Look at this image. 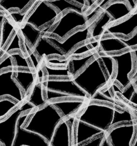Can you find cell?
Segmentation results:
<instances>
[{
  "label": "cell",
  "instance_id": "1",
  "mask_svg": "<svg viewBox=\"0 0 137 146\" xmlns=\"http://www.w3.org/2000/svg\"><path fill=\"white\" fill-rule=\"evenodd\" d=\"M72 80L86 94L89 102L112 104L121 109L126 108L115 99L107 98L101 92V90L108 86L112 80L101 65L98 54Z\"/></svg>",
  "mask_w": 137,
  "mask_h": 146
},
{
  "label": "cell",
  "instance_id": "2",
  "mask_svg": "<svg viewBox=\"0 0 137 146\" xmlns=\"http://www.w3.org/2000/svg\"><path fill=\"white\" fill-rule=\"evenodd\" d=\"M64 118L57 108L47 103L41 108L32 111L24 128L37 134L49 143L57 125Z\"/></svg>",
  "mask_w": 137,
  "mask_h": 146
},
{
  "label": "cell",
  "instance_id": "3",
  "mask_svg": "<svg viewBox=\"0 0 137 146\" xmlns=\"http://www.w3.org/2000/svg\"><path fill=\"white\" fill-rule=\"evenodd\" d=\"M119 108L112 104L88 102L76 115V120L106 133L117 125L115 115Z\"/></svg>",
  "mask_w": 137,
  "mask_h": 146
},
{
  "label": "cell",
  "instance_id": "4",
  "mask_svg": "<svg viewBox=\"0 0 137 146\" xmlns=\"http://www.w3.org/2000/svg\"><path fill=\"white\" fill-rule=\"evenodd\" d=\"M89 23L91 22L88 21L86 14L67 11L60 16L54 28L47 36L55 37L59 41H63L74 31L85 28Z\"/></svg>",
  "mask_w": 137,
  "mask_h": 146
},
{
  "label": "cell",
  "instance_id": "5",
  "mask_svg": "<svg viewBox=\"0 0 137 146\" xmlns=\"http://www.w3.org/2000/svg\"><path fill=\"white\" fill-rule=\"evenodd\" d=\"M114 61L115 74L112 84L115 83L121 90L126 88L131 83V74L134 70V60L131 49L118 54H108Z\"/></svg>",
  "mask_w": 137,
  "mask_h": 146
},
{
  "label": "cell",
  "instance_id": "6",
  "mask_svg": "<svg viewBox=\"0 0 137 146\" xmlns=\"http://www.w3.org/2000/svg\"><path fill=\"white\" fill-rule=\"evenodd\" d=\"M33 110H35L34 107L24 101L11 111L7 118L0 121V144L1 146H12L19 118L23 113Z\"/></svg>",
  "mask_w": 137,
  "mask_h": 146
},
{
  "label": "cell",
  "instance_id": "7",
  "mask_svg": "<svg viewBox=\"0 0 137 146\" xmlns=\"http://www.w3.org/2000/svg\"><path fill=\"white\" fill-rule=\"evenodd\" d=\"M57 10L46 1H37L35 7L26 18L24 23L33 26L37 29L53 24L59 18Z\"/></svg>",
  "mask_w": 137,
  "mask_h": 146
},
{
  "label": "cell",
  "instance_id": "8",
  "mask_svg": "<svg viewBox=\"0 0 137 146\" xmlns=\"http://www.w3.org/2000/svg\"><path fill=\"white\" fill-rule=\"evenodd\" d=\"M91 27L92 21L89 23L85 28L79 29L71 33L63 41H59L55 37L49 36L45 35V36L53 45L55 46L62 53L65 58H67V56L74 48H76L80 44L89 41Z\"/></svg>",
  "mask_w": 137,
  "mask_h": 146
},
{
  "label": "cell",
  "instance_id": "9",
  "mask_svg": "<svg viewBox=\"0 0 137 146\" xmlns=\"http://www.w3.org/2000/svg\"><path fill=\"white\" fill-rule=\"evenodd\" d=\"M43 86L44 90L46 91L58 93L64 96L67 100L82 99L88 101L86 94L74 82L72 79L44 78Z\"/></svg>",
  "mask_w": 137,
  "mask_h": 146
},
{
  "label": "cell",
  "instance_id": "10",
  "mask_svg": "<svg viewBox=\"0 0 137 146\" xmlns=\"http://www.w3.org/2000/svg\"><path fill=\"white\" fill-rule=\"evenodd\" d=\"M33 111L24 113L19 118L12 146H50L49 143L42 137L24 128Z\"/></svg>",
  "mask_w": 137,
  "mask_h": 146
},
{
  "label": "cell",
  "instance_id": "11",
  "mask_svg": "<svg viewBox=\"0 0 137 146\" xmlns=\"http://www.w3.org/2000/svg\"><path fill=\"white\" fill-rule=\"evenodd\" d=\"M135 123L119 124L111 128L106 135L110 146H132L136 135Z\"/></svg>",
  "mask_w": 137,
  "mask_h": 146
},
{
  "label": "cell",
  "instance_id": "12",
  "mask_svg": "<svg viewBox=\"0 0 137 146\" xmlns=\"http://www.w3.org/2000/svg\"><path fill=\"white\" fill-rule=\"evenodd\" d=\"M14 68L0 72V99L5 97L12 98L21 104L26 101V97L20 87L13 79Z\"/></svg>",
  "mask_w": 137,
  "mask_h": 146
},
{
  "label": "cell",
  "instance_id": "13",
  "mask_svg": "<svg viewBox=\"0 0 137 146\" xmlns=\"http://www.w3.org/2000/svg\"><path fill=\"white\" fill-rule=\"evenodd\" d=\"M136 31H137V9L127 18L107 26L104 29L101 38L120 36L126 39L131 37Z\"/></svg>",
  "mask_w": 137,
  "mask_h": 146
},
{
  "label": "cell",
  "instance_id": "14",
  "mask_svg": "<svg viewBox=\"0 0 137 146\" xmlns=\"http://www.w3.org/2000/svg\"><path fill=\"white\" fill-rule=\"evenodd\" d=\"M92 46L94 51L98 54H118L128 50L125 40L120 36H107L92 41H87Z\"/></svg>",
  "mask_w": 137,
  "mask_h": 146
},
{
  "label": "cell",
  "instance_id": "15",
  "mask_svg": "<svg viewBox=\"0 0 137 146\" xmlns=\"http://www.w3.org/2000/svg\"><path fill=\"white\" fill-rule=\"evenodd\" d=\"M55 21L53 24L44 27L41 29H37L30 24L24 23L19 27V34L21 35V38L23 42H25L27 45L32 49L38 41L39 38L41 35H47L55 26Z\"/></svg>",
  "mask_w": 137,
  "mask_h": 146
},
{
  "label": "cell",
  "instance_id": "16",
  "mask_svg": "<svg viewBox=\"0 0 137 146\" xmlns=\"http://www.w3.org/2000/svg\"><path fill=\"white\" fill-rule=\"evenodd\" d=\"M106 133L100 130L88 125L81 121H76L74 129L72 146H78L91 141L93 138Z\"/></svg>",
  "mask_w": 137,
  "mask_h": 146
},
{
  "label": "cell",
  "instance_id": "17",
  "mask_svg": "<svg viewBox=\"0 0 137 146\" xmlns=\"http://www.w3.org/2000/svg\"><path fill=\"white\" fill-rule=\"evenodd\" d=\"M87 103L88 101L86 100L71 99L54 101L51 104L57 108L64 119H67L71 116H76Z\"/></svg>",
  "mask_w": 137,
  "mask_h": 146
},
{
  "label": "cell",
  "instance_id": "18",
  "mask_svg": "<svg viewBox=\"0 0 137 146\" xmlns=\"http://www.w3.org/2000/svg\"><path fill=\"white\" fill-rule=\"evenodd\" d=\"M104 11L111 18V24H115L127 18L134 12L126 0H111V2L105 7Z\"/></svg>",
  "mask_w": 137,
  "mask_h": 146
},
{
  "label": "cell",
  "instance_id": "19",
  "mask_svg": "<svg viewBox=\"0 0 137 146\" xmlns=\"http://www.w3.org/2000/svg\"><path fill=\"white\" fill-rule=\"evenodd\" d=\"M76 121L71 120L67 121L64 119L59 123L54 133L50 146H71L72 145V138L70 134L71 126Z\"/></svg>",
  "mask_w": 137,
  "mask_h": 146
},
{
  "label": "cell",
  "instance_id": "20",
  "mask_svg": "<svg viewBox=\"0 0 137 146\" xmlns=\"http://www.w3.org/2000/svg\"><path fill=\"white\" fill-rule=\"evenodd\" d=\"M32 51L40 61L43 58L45 59L50 56H58L62 59L65 58L62 53L46 38L45 35H41L39 37Z\"/></svg>",
  "mask_w": 137,
  "mask_h": 146
},
{
  "label": "cell",
  "instance_id": "21",
  "mask_svg": "<svg viewBox=\"0 0 137 146\" xmlns=\"http://www.w3.org/2000/svg\"><path fill=\"white\" fill-rule=\"evenodd\" d=\"M13 79L20 87L26 98L28 97L37 79L36 72L31 70L15 69L14 68Z\"/></svg>",
  "mask_w": 137,
  "mask_h": 146
},
{
  "label": "cell",
  "instance_id": "22",
  "mask_svg": "<svg viewBox=\"0 0 137 146\" xmlns=\"http://www.w3.org/2000/svg\"><path fill=\"white\" fill-rule=\"evenodd\" d=\"M97 55L98 52L95 51L83 56L68 58V68L71 79H73L78 73L81 72L86 66L87 64Z\"/></svg>",
  "mask_w": 137,
  "mask_h": 146
},
{
  "label": "cell",
  "instance_id": "23",
  "mask_svg": "<svg viewBox=\"0 0 137 146\" xmlns=\"http://www.w3.org/2000/svg\"><path fill=\"white\" fill-rule=\"evenodd\" d=\"M111 19L109 16L104 11L92 21V27L91 29V36L88 41L98 40L101 38L104 30L108 25L111 24Z\"/></svg>",
  "mask_w": 137,
  "mask_h": 146
},
{
  "label": "cell",
  "instance_id": "24",
  "mask_svg": "<svg viewBox=\"0 0 137 146\" xmlns=\"http://www.w3.org/2000/svg\"><path fill=\"white\" fill-rule=\"evenodd\" d=\"M46 1L49 5L54 7L59 15H61L67 11H74L76 12L81 13V14H86V12L88 11V9L86 7L76 4L73 0H68V1H64V0H62V1H58V0L50 1V0H47Z\"/></svg>",
  "mask_w": 137,
  "mask_h": 146
},
{
  "label": "cell",
  "instance_id": "25",
  "mask_svg": "<svg viewBox=\"0 0 137 146\" xmlns=\"http://www.w3.org/2000/svg\"><path fill=\"white\" fill-rule=\"evenodd\" d=\"M33 1L19 0H0V9L7 14L11 9H17L19 12H24Z\"/></svg>",
  "mask_w": 137,
  "mask_h": 146
},
{
  "label": "cell",
  "instance_id": "26",
  "mask_svg": "<svg viewBox=\"0 0 137 146\" xmlns=\"http://www.w3.org/2000/svg\"><path fill=\"white\" fill-rule=\"evenodd\" d=\"M42 68L44 78L47 79H71L68 73V66L64 68H51L44 63Z\"/></svg>",
  "mask_w": 137,
  "mask_h": 146
},
{
  "label": "cell",
  "instance_id": "27",
  "mask_svg": "<svg viewBox=\"0 0 137 146\" xmlns=\"http://www.w3.org/2000/svg\"><path fill=\"white\" fill-rule=\"evenodd\" d=\"M14 50L20 51V53L24 56V50L21 46V36H20V34H19L17 30L11 36V38L10 39L8 45L4 49V51L0 54V61H2L6 56H7L11 54V51H14Z\"/></svg>",
  "mask_w": 137,
  "mask_h": 146
},
{
  "label": "cell",
  "instance_id": "28",
  "mask_svg": "<svg viewBox=\"0 0 137 146\" xmlns=\"http://www.w3.org/2000/svg\"><path fill=\"white\" fill-rule=\"evenodd\" d=\"M19 104L12 98L5 97L0 99V121L4 120L9 114L19 106Z\"/></svg>",
  "mask_w": 137,
  "mask_h": 146
},
{
  "label": "cell",
  "instance_id": "29",
  "mask_svg": "<svg viewBox=\"0 0 137 146\" xmlns=\"http://www.w3.org/2000/svg\"><path fill=\"white\" fill-rule=\"evenodd\" d=\"M12 58L14 63V68L15 69H23V70H31L34 71L29 61L27 58L24 57L21 53L14 52L9 54Z\"/></svg>",
  "mask_w": 137,
  "mask_h": 146
},
{
  "label": "cell",
  "instance_id": "30",
  "mask_svg": "<svg viewBox=\"0 0 137 146\" xmlns=\"http://www.w3.org/2000/svg\"><path fill=\"white\" fill-rule=\"evenodd\" d=\"M98 55H99L101 65L104 67V70L106 71L108 76L111 78V80H113L114 74H115V65H114V60L111 58V57L109 55L101 54H98Z\"/></svg>",
  "mask_w": 137,
  "mask_h": 146
},
{
  "label": "cell",
  "instance_id": "31",
  "mask_svg": "<svg viewBox=\"0 0 137 146\" xmlns=\"http://www.w3.org/2000/svg\"><path fill=\"white\" fill-rule=\"evenodd\" d=\"M95 51L93 49L92 46L89 44L88 42L83 43V44H80L79 46L74 48L69 55L67 56V58H74V57H80L85 56L86 54H90V53Z\"/></svg>",
  "mask_w": 137,
  "mask_h": 146
},
{
  "label": "cell",
  "instance_id": "32",
  "mask_svg": "<svg viewBox=\"0 0 137 146\" xmlns=\"http://www.w3.org/2000/svg\"><path fill=\"white\" fill-rule=\"evenodd\" d=\"M44 64L51 68H64L68 66V58L60 59L58 57H49L44 59Z\"/></svg>",
  "mask_w": 137,
  "mask_h": 146
},
{
  "label": "cell",
  "instance_id": "33",
  "mask_svg": "<svg viewBox=\"0 0 137 146\" xmlns=\"http://www.w3.org/2000/svg\"><path fill=\"white\" fill-rule=\"evenodd\" d=\"M106 133L101 134V135L91 139V141L78 146H101L104 138H106Z\"/></svg>",
  "mask_w": 137,
  "mask_h": 146
},
{
  "label": "cell",
  "instance_id": "34",
  "mask_svg": "<svg viewBox=\"0 0 137 146\" xmlns=\"http://www.w3.org/2000/svg\"><path fill=\"white\" fill-rule=\"evenodd\" d=\"M7 69H11L14 68V63H13L12 58L11 56L9 55L4 58L0 63V72L2 71Z\"/></svg>",
  "mask_w": 137,
  "mask_h": 146
},
{
  "label": "cell",
  "instance_id": "35",
  "mask_svg": "<svg viewBox=\"0 0 137 146\" xmlns=\"http://www.w3.org/2000/svg\"><path fill=\"white\" fill-rule=\"evenodd\" d=\"M131 51H132L134 60V70L132 74H131V80L132 81L134 79H136V78H137V47L136 48H132Z\"/></svg>",
  "mask_w": 137,
  "mask_h": 146
},
{
  "label": "cell",
  "instance_id": "36",
  "mask_svg": "<svg viewBox=\"0 0 137 146\" xmlns=\"http://www.w3.org/2000/svg\"><path fill=\"white\" fill-rule=\"evenodd\" d=\"M128 5L129 6L130 8L132 9V11H135L137 9V1H134V0H126Z\"/></svg>",
  "mask_w": 137,
  "mask_h": 146
},
{
  "label": "cell",
  "instance_id": "37",
  "mask_svg": "<svg viewBox=\"0 0 137 146\" xmlns=\"http://www.w3.org/2000/svg\"><path fill=\"white\" fill-rule=\"evenodd\" d=\"M7 17V14H1L0 13V41H1V29H2V24L4 19Z\"/></svg>",
  "mask_w": 137,
  "mask_h": 146
},
{
  "label": "cell",
  "instance_id": "38",
  "mask_svg": "<svg viewBox=\"0 0 137 146\" xmlns=\"http://www.w3.org/2000/svg\"><path fill=\"white\" fill-rule=\"evenodd\" d=\"M136 124V135H135V138H134V141L133 142L132 146H137V120L135 123Z\"/></svg>",
  "mask_w": 137,
  "mask_h": 146
},
{
  "label": "cell",
  "instance_id": "39",
  "mask_svg": "<svg viewBox=\"0 0 137 146\" xmlns=\"http://www.w3.org/2000/svg\"><path fill=\"white\" fill-rule=\"evenodd\" d=\"M101 146H110L109 143H108V142L107 141L106 138H104V141H103L102 145H101Z\"/></svg>",
  "mask_w": 137,
  "mask_h": 146
},
{
  "label": "cell",
  "instance_id": "40",
  "mask_svg": "<svg viewBox=\"0 0 137 146\" xmlns=\"http://www.w3.org/2000/svg\"><path fill=\"white\" fill-rule=\"evenodd\" d=\"M132 83L134 84V85L135 86L136 88H137V78H136V79H134V81H132Z\"/></svg>",
  "mask_w": 137,
  "mask_h": 146
},
{
  "label": "cell",
  "instance_id": "41",
  "mask_svg": "<svg viewBox=\"0 0 137 146\" xmlns=\"http://www.w3.org/2000/svg\"><path fill=\"white\" fill-rule=\"evenodd\" d=\"M136 90H137V88H136Z\"/></svg>",
  "mask_w": 137,
  "mask_h": 146
}]
</instances>
